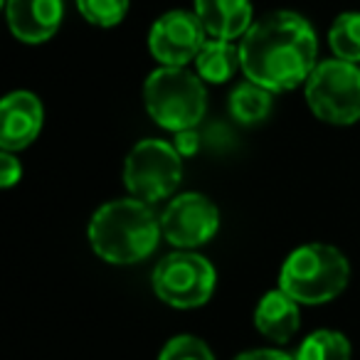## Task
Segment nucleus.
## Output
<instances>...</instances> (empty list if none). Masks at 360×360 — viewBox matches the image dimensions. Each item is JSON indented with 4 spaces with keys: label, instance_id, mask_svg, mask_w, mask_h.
Wrapping results in <instances>:
<instances>
[{
    "label": "nucleus",
    "instance_id": "1",
    "mask_svg": "<svg viewBox=\"0 0 360 360\" xmlns=\"http://www.w3.org/2000/svg\"><path fill=\"white\" fill-rule=\"evenodd\" d=\"M319 37L299 13L276 11L257 20L240 42L245 77L269 91H289L306 84L316 70Z\"/></svg>",
    "mask_w": 360,
    "mask_h": 360
},
{
    "label": "nucleus",
    "instance_id": "2",
    "mask_svg": "<svg viewBox=\"0 0 360 360\" xmlns=\"http://www.w3.org/2000/svg\"><path fill=\"white\" fill-rule=\"evenodd\" d=\"M160 220L148 202L124 198L101 205L89 220V245L109 264L148 259L160 240Z\"/></svg>",
    "mask_w": 360,
    "mask_h": 360
},
{
    "label": "nucleus",
    "instance_id": "3",
    "mask_svg": "<svg viewBox=\"0 0 360 360\" xmlns=\"http://www.w3.org/2000/svg\"><path fill=\"white\" fill-rule=\"evenodd\" d=\"M350 266L343 252L311 242L294 250L279 271V289L299 304L316 306L335 299L348 286Z\"/></svg>",
    "mask_w": 360,
    "mask_h": 360
},
{
    "label": "nucleus",
    "instance_id": "4",
    "mask_svg": "<svg viewBox=\"0 0 360 360\" xmlns=\"http://www.w3.org/2000/svg\"><path fill=\"white\" fill-rule=\"evenodd\" d=\"M143 101L155 124L178 134L202 121L207 91L198 72L186 67H160L146 79Z\"/></svg>",
    "mask_w": 360,
    "mask_h": 360
},
{
    "label": "nucleus",
    "instance_id": "5",
    "mask_svg": "<svg viewBox=\"0 0 360 360\" xmlns=\"http://www.w3.org/2000/svg\"><path fill=\"white\" fill-rule=\"evenodd\" d=\"M306 104L326 124H355L360 119V67L338 57L316 65L306 79Z\"/></svg>",
    "mask_w": 360,
    "mask_h": 360
},
{
    "label": "nucleus",
    "instance_id": "6",
    "mask_svg": "<svg viewBox=\"0 0 360 360\" xmlns=\"http://www.w3.org/2000/svg\"><path fill=\"white\" fill-rule=\"evenodd\" d=\"M183 180V163L173 143L160 139H146L131 148L124 163V183L131 198L153 202L165 200L178 191Z\"/></svg>",
    "mask_w": 360,
    "mask_h": 360
},
{
    "label": "nucleus",
    "instance_id": "7",
    "mask_svg": "<svg viewBox=\"0 0 360 360\" xmlns=\"http://www.w3.org/2000/svg\"><path fill=\"white\" fill-rule=\"evenodd\" d=\"M217 271L195 252H173L153 269V291L173 309H198L215 294Z\"/></svg>",
    "mask_w": 360,
    "mask_h": 360
},
{
    "label": "nucleus",
    "instance_id": "8",
    "mask_svg": "<svg viewBox=\"0 0 360 360\" xmlns=\"http://www.w3.org/2000/svg\"><path fill=\"white\" fill-rule=\"evenodd\" d=\"M220 230V212L210 198L200 193H183L165 205L160 232L178 250H195L207 245Z\"/></svg>",
    "mask_w": 360,
    "mask_h": 360
},
{
    "label": "nucleus",
    "instance_id": "9",
    "mask_svg": "<svg viewBox=\"0 0 360 360\" xmlns=\"http://www.w3.org/2000/svg\"><path fill=\"white\" fill-rule=\"evenodd\" d=\"M207 42L195 11H170L153 22L148 32V50L163 67H186Z\"/></svg>",
    "mask_w": 360,
    "mask_h": 360
},
{
    "label": "nucleus",
    "instance_id": "10",
    "mask_svg": "<svg viewBox=\"0 0 360 360\" xmlns=\"http://www.w3.org/2000/svg\"><path fill=\"white\" fill-rule=\"evenodd\" d=\"M45 124L42 101L32 91H13L0 104V146L3 150H22L40 136Z\"/></svg>",
    "mask_w": 360,
    "mask_h": 360
},
{
    "label": "nucleus",
    "instance_id": "11",
    "mask_svg": "<svg viewBox=\"0 0 360 360\" xmlns=\"http://www.w3.org/2000/svg\"><path fill=\"white\" fill-rule=\"evenodd\" d=\"M8 25L20 42L40 45L47 42L62 25V0H8Z\"/></svg>",
    "mask_w": 360,
    "mask_h": 360
},
{
    "label": "nucleus",
    "instance_id": "12",
    "mask_svg": "<svg viewBox=\"0 0 360 360\" xmlns=\"http://www.w3.org/2000/svg\"><path fill=\"white\" fill-rule=\"evenodd\" d=\"M195 15L200 18L207 37L237 40L245 37L252 22V0H195Z\"/></svg>",
    "mask_w": 360,
    "mask_h": 360
},
{
    "label": "nucleus",
    "instance_id": "13",
    "mask_svg": "<svg viewBox=\"0 0 360 360\" xmlns=\"http://www.w3.org/2000/svg\"><path fill=\"white\" fill-rule=\"evenodd\" d=\"M255 326L262 335H266L274 343H286L291 335H296L301 326L299 301L291 299L286 291L276 289L259 299L255 311Z\"/></svg>",
    "mask_w": 360,
    "mask_h": 360
},
{
    "label": "nucleus",
    "instance_id": "14",
    "mask_svg": "<svg viewBox=\"0 0 360 360\" xmlns=\"http://www.w3.org/2000/svg\"><path fill=\"white\" fill-rule=\"evenodd\" d=\"M237 67H242L240 47L232 45V40H210L202 45V50L195 57V70L202 82L210 84H225L235 77Z\"/></svg>",
    "mask_w": 360,
    "mask_h": 360
},
{
    "label": "nucleus",
    "instance_id": "15",
    "mask_svg": "<svg viewBox=\"0 0 360 360\" xmlns=\"http://www.w3.org/2000/svg\"><path fill=\"white\" fill-rule=\"evenodd\" d=\"M271 94L274 91L255 84V82H242L230 94V114L235 121L245 126H257L269 116L271 111Z\"/></svg>",
    "mask_w": 360,
    "mask_h": 360
},
{
    "label": "nucleus",
    "instance_id": "16",
    "mask_svg": "<svg viewBox=\"0 0 360 360\" xmlns=\"http://www.w3.org/2000/svg\"><path fill=\"white\" fill-rule=\"evenodd\" d=\"M328 45L338 60L360 62V13H340L328 30Z\"/></svg>",
    "mask_w": 360,
    "mask_h": 360
},
{
    "label": "nucleus",
    "instance_id": "17",
    "mask_svg": "<svg viewBox=\"0 0 360 360\" xmlns=\"http://www.w3.org/2000/svg\"><path fill=\"white\" fill-rule=\"evenodd\" d=\"M350 343L338 330H316L296 350V360H350Z\"/></svg>",
    "mask_w": 360,
    "mask_h": 360
},
{
    "label": "nucleus",
    "instance_id": "18",
    "mask_svg": "<svg viewBox=\"0 0 360 360\" xmlns=\"http://www.w3.org/2000/svg\"><path fill=\"white\" fill-rule=\"evenodd\" d=\"M77 8L91 25L114 27L129 13V0H77Z\"/></svg>",
    "mask_w": 360,
    "mask_h": 360
},
{
    "label": "nucleus",
    "instance_id": "19",
    "mask_svg": "<svg viewBox=\"0 0 360 360\" xmlns=\"http://www.w3.org/2000/svg\"><path fill=\"white\" fill-rule=\"evenodd\" d=\"M158 360H215V355L198 335H175L163 345Z\"/></svg>",
    "mask_w": 360,
    "mask_h": 360
},
{
    "label": "nucleus",
    "instance_id": "20",
    "mask_svg": "<svg viewBox=\"0 0 360 360\" xmlns=\"http://www.w3.org/2000/svg\"><path fill=\"white\" fill-rule=\"evenodd\" d=\"M20 178H22L20 160L15 158L13 150H3V155H0V183H3V188H13Z\"/></svg>",
    "mask_w": 360,
    "mask_h": 360
},
{
    "label": "nucleus",
    "instance_id": "21",
    "mask_svg": "<svg viewBox=\"0 0 360 360\" xmlns=\"http://www.w3.org/2000/svg\"><path fill=\"white\" fill-rule=\"evenodd\" d=\"M235 360H296V355H289V353H284V350H276V348H259V350L240 353Z\"/></svg>",
    "mask_w": 360,
    "mask_h": 360
},
{
    "label": "nucleus",
    "instance_id": "22",
    "mask_svg": "<svg viewBox=\"0 0 360 360\" xmlns=\"http://www.w3.org/2000/svg\"><path fill=\"white\" fill-rule=\"evenodd\" d=\"M175 148H178L180 155H193L198 150V134L193 129H186V131H178L175 134Z\"/></svg>",
    "mask_w": 360,
    "mask_h": 360
}]
</instances>
